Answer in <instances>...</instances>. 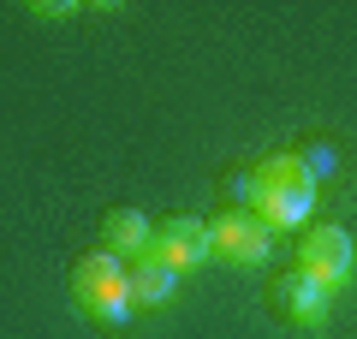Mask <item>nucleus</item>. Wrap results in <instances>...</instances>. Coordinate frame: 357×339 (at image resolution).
Masks as SVG:
<instances>
[{
    "instance_id": "f257e3e1",
    "label": "nucleus",
    "mask_w": 357,
    "mask_h": 339,
    "mask_svg": "<svg viewBox=\"0 0 357 339\" xmlns=\"http://www.w3.org/2000/svg\"><path fill=\"white\" fill-rule=\"evenodd\" d=\"M316 190L304 179V167H298L292 149L268 155L262 167H256V197H250V214L268 226V232H286V226H310V209H316Z\"/></svg>"
},
{
    "instance_id": "f03ea898",
    "label": "nucleus",
    "mask_w": 357,
    "mask_h": 339,
    "mask_svg": "<svg viewBox=\"0 0 357 339\" xmlns=\"http://www.w3.org/2000/svg\"><path fill=\"white\" fill-rule=\"evenodd\" d=\"M72 298H77V310L96 327H107V333L131 327V274H126V262H119L114 250H89L84 262L72 268Z\"/></svg>"
},
{
    "instance_id": "7ed1b4c3",
    "label": "nucleus",
    "mask_w": 357,
    "mask_h": 339,
    "mask_svg": "<svg viewBox=\"0 0 357 339\" xmlns=\"http://www.w3.org/2000/svg\"><path fill=\"white\" fill-rule=\"evenodd\" d=\"M351 262H357V244H351V232L345 226H304V239H298V268L304 274H316L321 286H345L351 280Z\"/></svg>"
},
{
    "instance_id": "20e7f679",
    "label": "nucleus",
    "mask_w": 357,
    "mask_h": 339,
    "mask_svg": "<svg viewBox=\"0 0 357 339\" xmlns=\"http://www.w3.org/2000/svg\"><path fill=\"white\" fill-rule=\"evenodd\" d=\"M208 244H215L220 262H238V268H262L268 250H274V232L256 220L250 209H227L220 220H208Z\"/></svg>"
},
{
    "instance_id": "39448f33",
    "label": "nucleus",
    "mask_w": 357,
    "mask_h": 339,
    "mask_svg": "<svg viewBox=\"0 0 357 339\" xmlns=\"http://www.w3.org/2000/svg\"><path fill=\"white\" fill-rule=\"evenodd\" d=\"M149 256H161L167 268H203L208 256H215V244H208V220H197V214H167V220H155L149 232Z\"/></svg>"
},
{
    "instance_id": "423d86ee",
    "label": "nucleus",
    "mask_w": 357,
    "mask_h": 339,
    "mask_svg": "<svg viewBox=\"0 0 357 339\" xmlns=\"http://www.w3.org/2000/svg\"><path fill=\"white\" fill-rule=\"evenodd\" d=\"M274 310L286 315V322H298V327H316V322H328V303H333V292L321 286L316 274H304V268H292V274H280L274 280Z\"/></svg>"
},
{
    "instance_id": "0eeeda50",
    "label": "nucleus",
    "mask_w": 357,
    "mask_h": 339,
    "mask_svg": "<svg viewBox=\"0 0 357 339\" xmlns=\"http://www.w3.org/2000/svg\"><path fill=\"white\" fill-rule=\"evenodd\" d=\"M149 232H155V220H143L137 209H107L102 250H114L119 262H126V256H143V250H149Z\"/></svg>"
},
{
    "instance_id": "6e6552de",
    "label": "nucleus",
    "mask_w": 357,
    "mask_h": 339,
    "mask_svg": "<svg viewBox=\"0 0 357 339\" xmlns=\"http://www.w3.org/2000/svg\"><path fill=\"white\" fill-rule=\"evenodd\" d=\"M126 274H131V303H149V310L178 292V268H167L161 256H149V250H143L137 262H126Z\"/></svg>"
},
{
    "instance_id": "1a4fd4ad",
    "label": "nucleus",
    "mask_w": 357,
    "mask_h": 339,
    "mask_svg": "<svg viewBox=\"0 0 357 339\" xmlns=\"http://www.w3.org/2000/svg\"><path fill=\"white\" fill-rule=\"evenodd\" d=\"M298 167H304V179L310 185H321V179H333L340 173V155H333V143H321V137H310V143H298Z\"/></svg>"
}]
</instances>
